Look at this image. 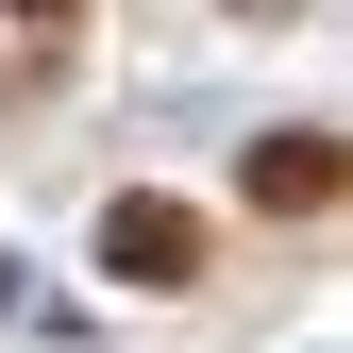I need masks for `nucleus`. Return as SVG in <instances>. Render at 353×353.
I'll return each instance as SVG.
<instances>
[{
    "mask_svg": "<svg viewBox=\"0 0 353 353\" xmlns=\"http://www.w3.org/2000/svg\"><path fill=\"white\" fill-rule=\"evenodd\" d=\"M0 17H17V34H68V17H84V0H0Z\"/></svg>",
    "mask_w": 353,
    "mask_h": 353,
    "instance_id": "7ed1b4c3",
    "label": "nucleus"
},
{
    "mask_svg": "<svg viewBox=\"0 0 353 353\" xmlns=\"http://www.w3.org/2000/svg\"><path fill=\"white\" fill-rule=\"evenodd\" d=\"M252 202H270V219H320L336 202V152L320 135H270V152H252Z\"/></svg>",
    "mask_w": 353,
    "mask_h": 353,
    "instance_id": "f03ea898",
    "label": "nucleus"
},
{
    "mask_svg": "<svg viewBox=\"0 0 353 353\" xmlns=\"http://www.w3.org/2000/svg\"><path fill=\"white\" fill-rule=\"evenodd\" d=\"M101 270H118V286H202V219L168 202V185L101 202Z\"/></svg>",
    "mask_w": 353,
    "mask_h": 353,
    "instance_id": "f257e3e1",
    "label": "nucleus"
}]
</instances>
